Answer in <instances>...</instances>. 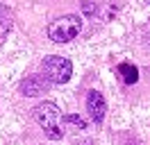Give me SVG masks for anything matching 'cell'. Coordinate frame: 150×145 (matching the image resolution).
<instances>
[{"label": "cell", "instance_id": "6da1fadb", "mask_svg": "<svg viewBox=\"0 0 150 145\" xmlns=\"http://www.w3.org/2000/svg\"><path fill=\"white\" fill-rule=\"evenodd\" d=\"M34 118L37 122L43 127V134L50 141H59L64 136L62 129V111L57 109L55 102H41L39 107H34Z\"/></svg>", "mask_w": 150, "mask_h": 145}, {"label": "cell", "instance_id": "7a4b0ae2", "mask_svg": "<svg viewBox=\"0 0 150 145\" xmlns=\"http://www.w3.org/2000/svg\"><path fill=\"white\" fill-rule=\"evenodd\" d=\"M80 30H82V18L75 16V14H68V16L55 18L48 25V36L55 43H68L80 34Z\"/></svg>", "mask_w": 150, "mask_h": 145}, {"label": "cell", "instance_id": "3957f363", "mask_svg": "<svg viewBox=\"0 0 150 145\" xmlns=\"http://www.w3.org/2000/svg\"><path fill=\"white\" fill-rule=\"evenodd\" d=\"M41 75L43 80L52 82V84H66L73 75V63L66 57H46L41 63Z\"/></svg>", "mask_w": 150, "mask_h": 145}, {"label": "cell", "instance_id": "277c9868", "mask_svg": "<svg viewBox=\"0 0 150 145\" xmlns=\"http://www.w3.org/2000/svg\"><path fill=\"white\" fill-rule=\"evenodd\" d=\"M86 109H89V116L93 122H103L105 120V111H107V102H105L103 93L100 91H91L89 98H86Z\"/></svg>", "mask_w": 150, "mask_h": 145}, {"label": "cell", "instance_id": "5b68a950", "mask_svg": "<svg viewBox=\"0 0 150 145\" xmlns=\"http://www.w3.org/2000/svg\"><path fill=\"white\" fill-rule=\"evenodd\" d=\"M116 77L123 82V84H134V82L139 80V70L132 66V63H121L118 68H116Z\"/></svg>", "mask_w": 150, "mask_h": 145}, {"label": "cell", "instance_id": "8992f818", "mask_svg": "<svg viewBox=\"0 0 150 145\" xmlns=\"http://www.w3.org/2000/svg\"><path fill=\"white\" fill-rule=\"evenodd\" d=\"M11 25H14V11H11L7 5H0V39L7 36Z\"/></svg>", "mask_w": 150, "mask_h": 145}, {"label": "cell", "instance_id": "52a82bcc", "mask_svg": "<svg viewBox=\"0 0 150 145\" xmlns=\"http://www.w3.org/2000/svg\"><path fill=\"white\" fill-rule=\"evenodd\" d=\"M21 91H23V95L34 98V95H39V93L43 91V84H41V80H37V77H25V80L21 82Z\"/></svg>", "mask_w": 150, "mask_h": 145}, {"label": "cell", "instance_id": "ba28073f", "mask_svg": "<svg viewBox=\"0 0 150 145\" xmlns=\"http://www.w3.org/2000/svg\"><path fill=\"white\" fill-rule=\"evenodd\" d=\"M64 120H66V122H71V125H75L77 129H84V127H86L84 118H80V116H66Z\"/></svg>", "mask_w": 150, "mask_h": 145}, {"label": "cell", "instance_id": "9c48e42d", "mask_svg": "<svg viewBox=\"0 0 150 145\" xmlns=\"http://www.w3.org/2000/svg\"><path fill=\"white\" fill-rule=\"evenodd\" d=\"M82 11H84L86 16H91V14L96 11V5L93 2H84V5H82Z\"/></svg>", "mask_w": 150, "mask_h": 145}]
</instances>
